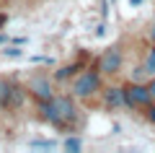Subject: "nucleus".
Returning <instances> with one entry per match:
<instances>
[{
    "label": "nucleus",
    "instance_id": "1",
    "mask_svg": "<svg viewBox=\"0 0 155 153\" xmlns=\"http://www.w3.org/2000/svg\"><path fill=\"white\" fill-rule=\"evenodd\" d=\"M36 112L39 120L52 125L60 132H70L78 127L80 122V109L75 104V96L72 93H54L49 101H36Z\"/></svg>",
    "mask_w": 155,
    "mask_h": 153
},
{
    "label": "nucleus",
    "instance_id": "2",
    "mask_svg": "<svg viewBox=\"0 0 155 153\" xmlns=\"http://www.w3.org/2000/svg\"><path fill=\"white\" fill-rule=\"evenodd\" d=\"M106 78L98 73V68H83L70 83V91L75 99L80 101H93L96 96H101V88H104Z\"/></svg>",
    "mask_w": 155,
    "mask_h": 153
},
{
    "label": "nucleus",
    "instance_id": "3",
    "mask_svg": "<svg viewBox=\"0 0 155 153\" xmlns=\"http://www.w3.org/2000/svg\"><path fill=\"white\" fill-rule=\"evenodd\" d=\"M96 68H98V73L104 78H116V75H119L122 68H124V47H122V42L109 44V47L101 52Z\"/></svg>",
    "mask_w": 155,
    "mask_h": 153
},
{
    "label": "nucleus",
    "instance_id": "4",
    "mask_svg": "<svg viewBox=\"0 0 155 153\" xmlns=\"http://www.w3.org/2000/svg\"><path fill=\"white\" fill-rule=\"evenodd\" d=\"M26 88L31 93L34 101H49L54 96V78L47 75V73H31V78L26 81Z\"/></svg>",
    "mask_w": 155,
    "mask_h": 153
},
{
    "label": "nucleus",
    "instance_id": "5",
    "mask_svg": "<svg viewBox=\"0 0 155 153\" xmlns=\"http://www.w3.org/2000/svg\"><path fill=\"white\" fill-rule=\"evenodd\" d=\"M101 106H104V109H109V112L129 109L127 86H104V88H101Z\"/></svg>",
    "mask_w": 155,
    "mask_h": 153
},
{
    "label": "nucleus",
    "instance_id": "6",
    "mask_svg": "<svg viewBox=\"0 0 155 153\" xmlns=\"http://www.w3.org/2000/svg\"><path fill=\"white\" fill-rule=\"evenodd\" d=\"M127 96H129V109H140V112L147 109L155 101L153 93H150V88H147V83H140V81L127 83Z\"/></svg>",
    "mask_w": 155,
    "mask_h": 153
},
{
    "label": "nucleus",
    "instance_id": "7",
    "mask_svg": "<svg viewBox=\"0 0 155 153\" xmlns=\"http://www.w3.org/2000/svg\"><path fill=\"white\" fill-rule=\"evenodd\" d=\"M28 96H31V93H28L26 83L13 81V83H11V101H8V109H11V112L23 109V104H26V99H28Z\"/></svg>",
    "mask_w": 155,
    "mask_h": 153
},
{
    "label": "nucleus",
    "instance_id": "8",
    "mask_svg": "<svg viewBox=\"0 0 155 153\" xmlns=\"http://www.w3.org/2000/svg\"><path fill=\"white\" fill-rule=\"evenodd\" d=\"M83 70V65L80 62H72V65H65V68H60V70L54 73V81H67V78H72V75H78V73Z\"/></svg>",
    "mask_w": 155,
    "mask_h": 153
},
{
    "label": "nucleus",
    "instance_id": "9",
    "mask_svg": "<svg viewBox=\"0 0 155 153\" xmlns=\"http://www.w3.org/2000/svg\"><path fill=\"white\" fill-rule=\"evenodd\" d=\"M11 78L0 75V109H8V101H11Z\"/></svg>",
    "mask_w": 155,
    "mask_h": 153
},
{
    "label": "nucleus",
    "instance_id": "10",
    "mask_svg": "<svg viewBox=\"0 0 155 153\" xmlns=\"http://www.w3.org/2000/svg\"><path fill=\"white\" fill-rule=\"evenodd\" d=\"M62 148H65L67 153H80V151H83V140H80L78 135H70V137H65Z\"/></svg>",
    "mask_w": 155,
    "mask_h": 153
},
{
    "label": "nucleus",
    "instance_id": "11",
    "mask_svg": "<svg viewBox=\"0 0 155 153\" xmlns=\"http://www.w3.org/2000/svg\"><path fill=\"white\" fill-rule=\"evenodd\" d=\"M145 70H147V75H155V42H153V47L147 49V57H145Z\"/></svg>",
    "mask_w": 155,
    "mask_h": 153
},
{
    "label": "nucleus",
    "instance_id": "12",
    "mask_svg": "<svg viewBox=\"0 0 155 153\" xmlns=\"http://www.w3.org/2000/svg\"><path fill=\"white\" fill-rule=\"evenodd\" d=\"M0 55H5V57H23V49H18V44H13V47H3Z\"/></svg>",
    "mask_w": 155,
    "mask_h": 153
},
{
    "label": "nucleus",
    "instance_id": "13",
    "mask_svg": "<svg viewBox=\"0 0 155 153\" xmlns=\"http://www.w3.org/2000/svg\"><path fill=\"white\" fill-rule=\"evenodd\" d=\"M142 114H145V120H147L150 125H155V101L147 106V109H142Z\"/></svg>",
    "mask_w": 155,
    "mask_h": 153
},
{
    "label": "nucleus",
    "instance_id": "14",
    "mask_svg": "<svg viewBox=\"0 0 155 153\" xmlns=\"http://www.w3.org/2000/svg\"><path fill=\"white\" fill-rule=\"evenodd\" d=\"M31 148H54V140H31Z\"/></svg>",
    "mask_w": 155,
    "mask_h": 153
},
{
    "label": "nucleus",
    "instance_id": "15",
    "mask_svg": "<svg viewBox=\"0 0 155 153\" xmlns=\"http://www.w3.org/2000/svg\"><path fill=\"white\" fill-rule=\"evenodd\" d=\"M147 88H150V93H153V99H155V75H150V81H147Z\"/></svg>",
    "mask_w": 155,
    "mask_h": 153
},
{
    "label": "nucleus",
    "instance_id": "16",
    "mask_svg": "<svg viewBox=\"0 0 155 153\" xmlns=\"http://www.w3.org/2000/svg\"><path fill=\"white\" fill-rule=\"evenodd\" d=\"M5 23H8V16H5V13H0V29L5 26Z\"/></svg>",
    "mask_w": 155,
    "mask_h": 153
},
{
    "label": "nucleus",
    "instance_id": "17",
    "mask_svg": "<svg viewBox=\"0 0 155 153\" xmlns=\"http://www.w3.org/2000/svg\"><path fill=\"white\" fill-rule=\"evenodd\" d=\"M150 39L155 42V21H153V26H150Z\"/></svg>",
    "mask_w": 155,
    "mask_h": 153
},
{
    "label": "nucleus",
    "instance_id": "18",
    "mask_svg": "<svg viewBox=\"0 0 155 153\" xmlns=\"http://www.w3.org/2000/svg\"><path fill=\"white\" fill-rule=\"evenodd\" d=\"M0 44H8V37H5V34H0Z\"/></svg>",
    "mask_w": 155,
    "mask_h": 153
},
{
    "label": "nucleus",
    "instance_id": "19",
    "mask_svg": "<svg viewBox=\"0 0 155 153\" xmlns=\"http://www.w3.org/2000/svg\"><path fill=\"white\" fill-rule=\"evenodd\" d=\"M140 3H142V0H129V5H140Z\"/></svg>",
    "mask_w": 155,
    "mask_h": 153
},
{
    "label": "nucleus",
    "instance_id": "20",
    "mask_svg": "<svg viewBox=\"0 0 155 153\" xmlns=\"http://www.w3.org/2000/svg\"><path fill=\"white\" fill-rule=\"evenodd\" d=\"M111 3H116V0H111Z\"/></svg>",
    "mask_w": 155,
    "mask_h": 153
}]
</instances>
